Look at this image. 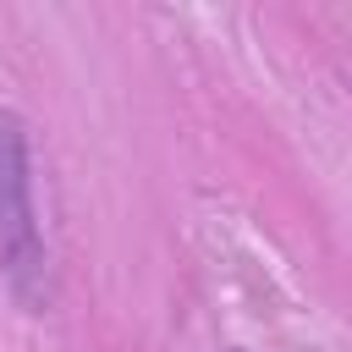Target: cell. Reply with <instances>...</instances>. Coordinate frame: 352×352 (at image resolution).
<instances>
[{"instance_id":"obj_1","label":"cell","mask_w":352,"mask_h":352,"mask_svg":"<svg viewBox=\"0 0 352 352\" xmlns=\"http://www.w3.org/2000/svg\"><path fill=\"white\" fill-rule=\"evenodd\" d=\"M0 275L28 314L50 308L55 286H50V248L38 231V209H33V148H28V121L11 104H0Z\"/></svg>"}]
</instances>
